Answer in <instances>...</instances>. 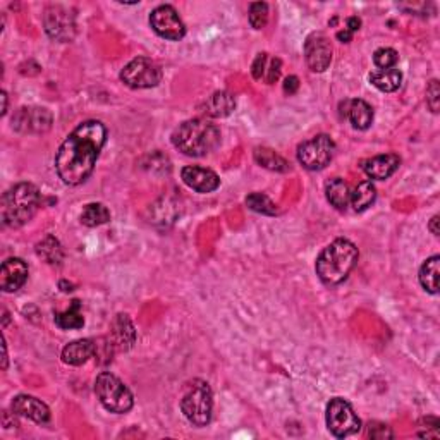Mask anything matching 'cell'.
<instances>
[{
  "instance_id": "cell-30",
  "label": "cell",
  "mask_w": 440,
  "mask_h": 440,
  "mask_svg": "<svg viewBox=\"0 0 440 440\" xmlns=\"http://www.w3.org/2000/svg\"><path fill=\"white\" fill-rule=\"evenodd\" d=\"M246 205L251 208L253 212L262 213V215H275L277 213V205L274 203L267 195L263 193H251V195L246 198Z\"/></svg>"
},
{
  "instance_id": "cell-41",
  "label": "cell",
  "mask_w": 440,
  "mask_h": 440,
  "mask_svg": "<svg viewBox=\"0 0 440 440\" xmlns=\"http://www.w3.org/2000/svg\"><path fill=\"white\" fill-rule=\"evenodd\" d=\"M337 39L342 41V44H349L351 39H353V33H349L347 29H344V31H339L337 33Z\"/></svg>"
},
{
  "instance_id": "cell-27",
  "label": "cell",
  "mask_w": 440,
  "mask_h": 440,
  "mask_svg": "<svg viewBox=\"0 0 440 440\" xmlns=\"http://www.w3.org/2000/svg\"><path fill=\"white\" fill-rule=\"evenodd\" d=\"M36 255L41 260L50 263V265H58L64 258V251H62L61 242H58L53 236H47L36 245Z\"/></svg>"
},
{
  "instance_id": "cell-25",
  "label": "cell",
  "mask_w": 440,
  "mask_h": 440,
  "mask_svg": "<svg viewBox=\"0 0 440 440\" xmlns=\"http://www.w3.org/2000/svg\"><path fill=\"white\" fill-rule=\"evenodd\" d=\"M377 200V188L372 181H363L354 188V191L351 193L349 203L354 208V212H364L367 208H370Z\"/></svg>"
},
{
  "instance_id": "cell-31",
  "label": "cell",
  "mask_w": 440,
  "mask_h": 440,
  "mask_svg": "<svg viewBox=\"0 0 440 440\" xmlns=\"http://www.w3.org/2000/svg\"><path fill=\"white\" fill-rule=\"evenodd\" d=\"M251 28L255 29H263L268 23V6L265 2H255L250 6V14H248Z\"/></svg>"
},
{
  "instance_id": "cell-22",
  "label": "cell",
  "mask_w": 440,
  "mask_h": 440,
  "mask_svg": "<svg viewBox=\"0 0 440 440\" xmlns=\"http://www.w3.org/2000/svg\"><path fill=\"white\" fill-rule=\"evenodd\" d=\"M207 114L212 117H227L236 108V100L229 91H215L205 103Z\"/></svg>"
},
{
  "instance_id": "cell-3",
  "label": "cell",
  "mask_w": 440,
  "mask_h": 440,
  "mask_svg": "<svg viewBox=\"0 0 440 440\" xmlns=\"http://www.w3.org/2000/svg\"><path fill=\"white\" fill-rule=\"evenodd\" d=\"M173 145L188 157H205L220 145V131L207 119H190L173 133Z\"/></svg>"
},
{
  "instance_id": "cell-34",
  "label": "cell",
  "mask_w": 440,
  "mask_h": 440,
  "mask_svg": "<svg viewBox=\"0 0 440 440\" xmlns=\"http://www.w3.org/2000/svg\"><path fill=\"white\" fill-rule=\"evenodd\" d=\"M368 437L377 439V440H385V439H392L394 434L387 425L374 421V423H370V425H368Z\"/></svg>"
},
{
  "instance_id": "cell-7",
  "label": "cell",
  "mask_w": 440,
  "mask_h": 440,
  "mask_svg": "<svg viewBox=\"0 0 440 440\" xmlns=\"http://www.w3.org/2000/svg\"><path fill=\"white\" fill-rule=\"evenodd\" d=\"M327 426H329L330 434L334 437L344 439L353 434H358L359 429H362V420L354 413L353 406L349 402L341 399V397H334L327 404Z\"/></svg>"
},
{
  "instance_id": "cell-18",
  "label": "cell",
  "mask_w": 440,
  "mask_h": 440,
  "mask_svg": "<svg viewBox=\"0 0 440 440\" xmlns=\"http://www.w3.org/2000/svg\"><path fill=\"white\" fill-rule=\"evenodd\" d=\"M111 342L117 351H129L136 342V330L128 315L119 313L112 322Z\"/></svg>"
},
{
  "instance_id": "cell-13",
  "label": "cell",
  "mask_w": 440,
  "mask_h": 440,
  "mask_svg": "<svg viewBox=\"0 0 440 440\" xmlns=\"http://www.w3.org/2000/svg\"><path fill=\"white\" fill-rule=\"evenodd\" d=\"M45 29L50 39L57 41H71L74 39V18L62 7H50L45 16Z\"/></svg>"
},
{
  "instance_id": "cell-24",
  "label": "cell",
  "mask_w": 440,
  "mask_h": 440,
  "mask_svg": "<svg viewBox=\"0 0 440 440\" xmlns=\"http://www.w3.org/2000/svg\"><path fill=\"white\" fill-rule=\"evenodd\" d=\"M370 83L377 90L384 91V93H392V91L399 90L402 83V73L396 67L394 69L375 71V73L370 74Z\"/></svg>"
},
{
  "instance_id": "cell-35",
  "label": "cell",
  "mask_w": 440,
  "mask_h": 440,
  "mask_svg": "<svg viewBox=\"0 0 440 440\" xmlns=\"http://www.w3.org/2000/svg\"><path fill=\"white\" fill-rule=\"evenodd\" d=\"M280 76V61L279 58H270L268 57L267 67H265V76L263 79L268 83V85H272V83H275Z\"/></svg>"
},
{
  "instance_id": "cell-20",
  "label": "cell",
  "mask_w": 440,
  "mask_h": 440,
  "mask_svg": "<svg viewBox=\"0 0 440 440\" xmlns=\"http://www.w3.org/2000/svg\"><path fill=\"white\" fill-rule=\"evenodd\" d=\"M95 356V341L91 339H78V341L69 342L62 349V362L71 367H81L88 359Z\"/></svg>"
},
{
  "instance_id": "cell-33",
  "label": "cell",
  "mask_w": 440,
  "mask_h": 440,
  "mask_svg": "<svg viewBox=\"0 0 440 440\" xmlns=\"http://www.w3.org/2000/svg\"><path fill=\"white\" fill-rule=\"evenodd\" d=\"M426 106L430 107V111L434 112V114H437V112H439L440 88H439L437 79H431L430 85L426 86Z\"/></svg>"
},
{
  "instance_id": "cell-29",
  "label": "cell",
  "mask_w": 440,
  "mask_h": 440,
  "mask_svg": "<svg viewBox=\"0 0 440 440\" xmlns=\"http://www.w3.org/2000/svg\"><path fill=\"white\" fill-rule=\"evenodd\" d=\"M108 220H111V212L102 203L86 205L81 213V224L86 227H96V225L107 224Z\"/></svg>"
},
{
  "instance_id": "cell-11",
  "label": "cell",
  "mask_w": 440,
  "mask_h": 440,
  "mask_svg": "<svg viewBox=\"0 0 440 440\" xmlns=\"http://www.w3.org/2000/svg\"><path fill=\"white\" fill-rule=\"evenodd\" d=\"M305 57L313 73H324L332 62V45L324 33H312L305 41Z\"/></svg>"
},
{
  "instance_id": "cell-8",
  "label": "cell",
  "mask_w": 440,
  "mask_h": 440,
  "mask_svg": "<svg viewBox=\"0 0 440 440\" xmlns=\"http://www.w3.org/2000/svg\"><path fill=\"white\" fill-rule=\"evenodd\" d=\"M121 81L133 90L153 88L162 81V69L152 58L136 57L121 71Z\"/></svg>"
},
{
  "instance_id": "cell-16",
  "label": "cell",
  "mask_w": 440,
  "mask_h": 440,
  "mask_svg": "<svg viewBox=\"0 0 440 440\" xmlns=\"http://www.w3.org/2000/svg\"><path fill=\"white\" fill-rule=\"evenodd\" d=\"M12 413L28 418L35 423H47L50 420V409L45 402L33 396H18L12 401Z\"/></svg>"
},
{
  "instance_id": "cell-32",
  "label": "cell",
  "mask_w": 440,
  "mask_h": 440,
  "mask_svg": "<svg viewBox=\"0 0 440 440\" xmlns=\"http://www.w3.org/2000/svg\"><path fill=\"white\" fill-rule=\"evenodd\" d=\"M374 62L380 71L394 69V67L397 66V62H399V56H397V52L394 48L384 47V48L375 50Z\"/></svg>"
},
{
  "instance_id": "cell-23",
  "label": "cell",
  "mask_w": 440,
  "mask_h": 440,
  "mask_svg": "<svg viewBox=\"0 0 440 440\" xmlns=\"http://www.w3.org/2000/svg\"><path fill=\"white\" fill-rule=\"evenodd\" d=\"M420 284L430 295H437L439 292V277H440V257L434 255V257L426 260L420 268Z\"/></svg>"
},
{
  "instance_id": "cell-40",
  "label": "cell",
  "mask_w": 440,
  "mask_h": 440,
  "mask_svg": "<svg viewBox=\"0 0 440 440\" xmlns=\"http://www.w3.org/2000/svg\"><path fill=\"white\" fill-rule=\"evenodd\" d=\"M439 215H434L431 217V220H430V225H429V229L431 230V234H434V236H439L440 234V229H439Z\"/></svg>"
},
{
  "instance_id": "cell-42",
  "label": "cell",
  "mask_w": 440,
  "mask_h": 440,
  "mask_svg": "<svg viewBox=\"0 0 440 440\" xmlns=\"http://www.w3.org/2000/svg\"><path fill=\"white\" fill-rule=\"evenodd\" d=\"M7 114V93L2 91V116Z\"/></svg>"
},
{
  "instance_id": "cell-28",
  "label": "cell",
  "mask_w": 440,
  "mask_h": 440,
  "mask_svg": "<svg viewBox=\"0 0 440 440\" xmlns=\"http://www.w3.org/2000/svg\"><path fill=\"white\" fill-rule=\"evenodd\" d=\"M255 160H257L262 167H265V169L275 170V173H287V170L291 169L289 163L270 148L255 150Z\"/></svg>"
},
{
  "instance_id": "cell-15",
  "label": "cell",
  "mask_w": 440,
  "mask_h": 440,
  "mask_svg": "<svg viewBox=\"0 0 440 440\" xmlns=\"http://www.w3.org/2000/svg\"><path fill=\"white\" fill-rule=\"evenodd\" d=\"M28 279V265L21 258H9L0 268V287L4 292H16Z\"/></svg>"
},
{
  "instance_id": "cell-37",
  "label": "cell",
  "mask_w": 440,
  "mask_h": 440,
  "mask_svg": "<svg viewBox=\"0 0 440 440\" xmlns=\"http://www.w3.org/2000/svg\"><path fill=\"white\" fill-rule=\"evenodd\" d=\"M426 423V431H421V434H418L420 437H426V439H439V434H440V423L435 416H429L423 420Z\"/></svg>"
},
{
  "instance_id": "cell-26",
  "label": "cell",
  "mask_w": 440,
  "mask_h": 440,
  "mask_svg": "<svg viewBox=\"0 0 440 440\" xmlns=\"http://www.w3.org/2000/svg\"><path fill=\"white\" fill-rule=\"evenodd\" d=\"M56 325L62 330H76L85 325V318L81 313V303L74 300L66 312L56 313Z\"/></svg>"
},
{
  "instance_id": "cell-5",
  "label": "cell",
  "mask_w": 440,
  "mask_h": 440,
  "mask_svg": "<svg viewBox=\"0 0 440 440\" xmlns=\"http://www.w3.org/2000/svg\"><path fill=\"white\" fill-rule=\"evenodd\" d=\"M181 409L186 420L195 426H207L212 420L213 394L205 380H193L186 385L181 399Z\"/></svg>"
},
{
  "instance_id": "cell-2",
  "label": "cell",
  "mask_w": 440,
  "mask_h": 440,
  "mask_svg": "<svg viewBox=\"0 0 440 440\" xmlns=\"http://www.w3.org/2000/svg\"><path fill=\"white\" fill-rule=\"evenodd\" d=\"M359 253L354 242L339 237L325 246L317 258V275L324 284L335 286L349 277L358 263Z\"/></svg>"
},
{
  "instance_id": "cell-19",
  "label": "cell",
  "mask_w": 440,
  "mask_h": 440,
  "mask_svg": "<svg viewBox=\"0 0 440 440\" xmlns=\"http://www.w3.org/2000/svg\"><path fill=\"white\" fill-rule=\"evenodd\" d=\"M346 111H342V116L346 119H349V123L353 124V128L364 131L374 123V108L370 103H367L364 100H347L344 103Z\"/></svg>"
},
{
  "instance_id": "cell-17",
  "label": "cell",
  "mask_w": 440,
  "mask_h": 440,
  "mask_svg": "<svg viewBox=\"0 0 440 440\" xmlns=\"http://www.w3.org/2000/svg\"><path fill=\"white\" fill-rule=\"evenodd\" d=\"M401 158L394 153H385V155H377L374 158H368L363 162V170L364 174L370 179L375 181H384L389 179L391 175L399 169Z\"/></svg>"
},
{
  "instance_id": "cell-21",
  "label": "cell",
  "mask_w": 440,
  "mask_h": 440,
  "mask_svg": "<svg viewBox=\"0 0 440 440\" xmlns=\"http://www.w3.org/2000/svg\"><path fill=\"white\" fill-rule=\"evenodd\" d=\"M325 195L329 203L332 205L334 208H337V210H346L347 205H349L351 191L344 179L341 178L330 179L325 186Z\"/></svg>"
},
{
  "instance_id": "cell-38",
  "label": "cell",
  "mask_w": 440,
  "mask_h": 440,
  "mask_svg": "<svg viewBox=\"0 0 440 440\" xmlns=\"http://www.w3.org/2000/svg\"><path fill=\"white\" fill-rule=\"evenodd\" d=\"M297 88H300V79L296 76H289L286 79V83H284V91H286L287 95H295Z\"/></svg>"
},
{
  "instance_id": "cell-12",
  "label": "cell",
  "mask_w": 440,
  "mask_h": 440,
  "mask_svg": "<svg viewBox=\"0 0 440 440\" xmlns=\"http://www.w3.org/2000/svg\"><path fill=\"white\" fill-rule=\"evenodd\" d=\"M52 126V114L47 108H19L12 119V128L19 133H45Z\"/></svg>"
},
{
  "instance_id": "cell-36",
  "label": "cell",
  "mask_w": 440,
  "mask_h": 440,
  "mask_svg": "<svg viewBox=\"0 0 440 440\" xmlns=\"http://www.w3.org/2000/svg\"><path fill=\"white\" fill-rule=\"evenodd\" d=\"M268 62V53H258V57L255 58L253 66H251V74H253L255 79H263L265 76V67Z\"/></svg>"
},
{
  "instance_id": "cell-4",
  "label": "cell",
  "mask_w": 440,
  "mask_h": 440,
  "mask_svg": "<svg viewBox=\"0 0 440 440\" xmlns=\"http://www.w3.org/2000/svg\"><path fill=\"white\" fill-rule=\"evenodd\" d=\"M40 207V191L35 184L19 183L2 196L0 215L7 227H21L35 217Z\"/></svg>"
},
{
  "instance_id": "cell-10",
  "label": "cell",
  "mask_w": 440,
  "mask_h": 440,
  "mask_svg": "<svg viewBox=\"0 0 440 440\" xmlns=\"http://www.w3.org/2000/svg\"><path fill=\"white\" fill-rule=\"evenodd\" d=\"M150 26L153 28V31L158 36L165 40L178 41L186 35V26H184L183 19L179 18L178 11L173 6H167V4L155 7L152 11V14H150Z\"/></svg>"
},
{
  "instance_id": "cell-39",
  "label": "cell",
  "mask_w": 440,
  "mask_h": 440,
  "mask_svg": "<svg viewBox=\"0 0 440 440\" xmlns=\"http://www.w3.org/2000/svg\"><path fill=\"white\" fill-rule=\"evenodd\" d=\"M359 26H362V19H359V18H349L346 21V29L349 33H353V35L356 31H358Z\"/></svg>"
},
{
  "instance_id": "cell-14",
  "label": "cell",
  "mask_w": 440,
  "mask_h": 440,
  "mask_svg": "<svg viewBox=\"0 0 440 440\" xmlns=\"http://www.w3.org/2000/svg\"><path fill=\"white\" fill-rule=\"evenodd\" d=\"M181 178L188 188L196 193H212L220 186V179L213 170L198 165L184 167Z\"/></svg>"
},
{
  "instance_id": "cell-9",
  "label": "cell",
  "mask_w": 440,
  "mask_h": 440,
  "mask_svg": "<svg viewBox=\"0 0 440 440\" xmlns=\"http://www.w3.org/2000/svg\"><path fill=\"white\" fill-rule=\"evenodd\" d=\"M335 152V143L327 134H318L297 148V160L308 170H322L329 165Z\"/></svg>"
},
{
  "instance_id": "cell-1",
  "label": "cell",
  "mask_w": 440,
  "mask_h": 440,
  "mask_svg": "<svg viewBox=\"0 0 440 440\" xmlns=\"http://www.w3.org/2000/svg\"><path fill=\"white\" fill-rule=\"evenodd\" d=\"M107 140V129L100 121H86L74 129L58 146L56 170L62 183L78 186L93 173Z\"/></svg>"
},
{
  "instance_id": "cell-6",
  "label": "cell",
  "mask_w": 440,
  "mask_h": 440,
  "mask_svg": "<svg viewBox=\"0 0 440 440\" xmlns=\"http://www.w3.org/2000/svg\"><path fill=\"white\" fill-rule=\"evenodd\" d=\"M95 394L98 401L102 402L107 411L116 414H124L131 411L134 404V397L131 391L121 382L116 375L102 372L95 380Z\"/></svg>"
}]
</instances>
